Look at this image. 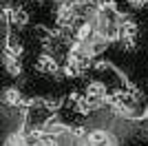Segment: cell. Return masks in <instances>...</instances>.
<instances>
[{
	"mask_svg": "<svg viewBox=\"0 0 148 146\" xmlns=\"http://www.w3.org/2000/svg\"><path fill=\"white\" fill-rule=\"evenodd\" d=\"M106 95H108V89H106V84L102 82V80H93V82H88L86 91H84V100H86V104L91 106L93 111L99 109V106L106 102Z\"/></svg>",
	"mask_w": 148,
	"mask_h": 146,
	"instance_id": "cell-1",
	"label": "cell"
},
{
	"mask_svg": "<svg viewBox=\"0 0 148 146\" xmlns=\"http://www.w3.org/2000/svg\"><path fill=\"white\" fill-rule=\"evenodd\" d=\"M36 71L40 75H56L60 71V62L53 58L51 53H40L36 60Z\"/></svg>",
	"mask_w": 148,
	"mask_h": 146,
	"instance_id": "cell-2",
	"label": "cell"
},
{
	"mask_svg": "<svg viewBox=\"0 0 148 146\" xmlns=\"http://www.w3.org/2000/svg\"><path fill=\"white\" fill-rule=\"evenodd\" d=\"M88 146H117V137L111 135L104 128H93L91 133L86 135Z\"/></svg>",
	"mask_w": 148,
	"mask_h": 146,
	"instance_id": "cell-3",
	"label": "cell"
},
{
	"mask_svg": "<svg viewBox=\"0 0 148 146\" xmlns=\"http://www.w3.org/2000/svg\"><path fill=\"white\" fill-rule=\"evenodd\" d=\"M2 102L9 109H20V104L25 102V95H22V91H20L18 86H7L5 91H2Z\"/></svg>",
	"mask_w": 148,
	"mask_h": 146,
	"instance_id": "cell-4",
	"label": "cell"
},
{
	"mask_svg": "<svg viewBox=\"0 0 148 146\" xmlns=\"http://www.w3.org/2000/svg\"><path fill=\"white\" fill-rule=\"evenodd\" d=\"M7 22L11 24V27H16V29H25L27 24H29V11H27L25 7H16Z\"/></svg>",
	"mask_w": 148,
	"mask_h": 146,
	"instance_id": "cell-5",
	"label": "cell"
},
{
	"mask_svg": "<svg viewBox=\"0 0 148 146\" xmlns=\"http://www.w3.org/2000/svg\"><path fill=\"white\" fill-rule=\"evenodd\" d=\"M36 2H44V0H36Z\"/></svg>",
	"mask_w": 148,
	"mask_h": 146,
	"instance_id": "cell-6",
	"label": "cell"
}]
</instances>
